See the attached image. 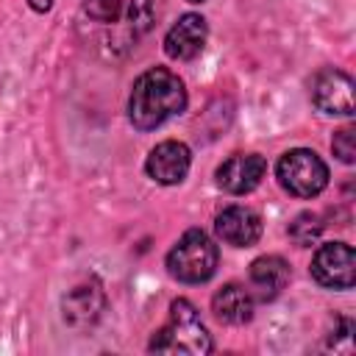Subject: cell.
Returning a JSON list of instances; mask_svg holds the SVG:
<instances>
[{"label": "cell", "mask_w": 356, "mask_h": 356, "mask_svg": "<svg viewBox=\"0 0 356 356\" xmlns=\"http://www.w3.org/2000/svg\"><path fill=\"white\" fill-rule=\"evenodd\" d=\"M28 6L36 11V14H47L53 8V0H28Z\"/></svg>", "instance_id": "17"}, {"label": "cell", "mask_w": 356, "mask_h": 356, "mask_svg": "<svg viewBox=\"0 0 356 356\" xmlns=\"http://www.w3.org/2000/svg\"><path fill=\"white\" fill-rule=\"evenodd\" d=\"M275 178L292 197H317L328 186L325 161L309 147H292L275 161Z\"/></svg>", "instance_id": "5"}, {"label": "cell", "mask_w": 356, "mask_h": 356, "mask_svg": "<svg viewBox=\"0 0 356 356\" xmlns=\"http://www.w3.org/2000/svg\"><path fill=\"white\" fill-rule=\"evenodd\" d=\"M186 3H206V0H186Z\"/></svg>", "instance_id": "18"}, {"label": "cell", "mask_w": 356, "mask_h": 356, "mask_svg": "<svg viewBox=\"0 0 356 356\" xmlns=\"http://www.w3.org/2000/svg\"><path fill=\"white\" fill-rule=\"evenodd\" d=\"M253 303H256V298H253V292L250 289H245L242 284H222L217 292H214V298H211V312H214V317L220 320V323H225V325H245V323H250L253 320Z\"/></svg>", "instance_id": "14"}, {"label": "cell", "mask_w": 356, "mask_h": 356, "mask_svg": "<svg viewBox=\"0 0 356 356\" xmlns=\"http://www.w3.org/2000/svg\"><path fill=\"white\" fill-rule=\"evenodd\" d=\"M186 103L189 97L184 81L167 67H150L131 86L128 120L136 131H153L170 117L181 114Z\"/></svg>", "instance_id": "1"}, {"label": "cell", "mask_w": 356, "mask_h": 356, "mask_svg": "<svg viewBox=\"0 0 356 356\" xmlns=\"http://www.w3.org/2000/svg\"><path fill=\"white\" fill-rule=\"evenodd\" d=\"M286 234H289V239H292L298 248H312V245L320 239V234H323V220H320V214H314V211H300V214L289 222Z\"/></svg>", "instance_id": "15"}, {"label": "cell", "mask_w": 356, "mask_h": 356, "mask_svg": "<svg viewBox=\"0 0 356 356\" xmlns=\"http://www.w3.org/2000/svg\"><path fill=\"white\" fill-rule=\"evenodd\" d=\"M331 153H334L342 164H353V161H356V145H353V128H350V125L334 131Z\"/></svg>", "instance_id": "16"}, {"label": "cell", "mask_w": 356, "mask_h": 356, "mask_svg": "<svg viewBox=\"0 0 356 356\" xmlns=\"http://www.w3.org/2000/svg\"><path fill=\"white\" fill-rule=\"evenodd\" d=\"M312 103L331 117L353 114V78L337 67H323L312 78Z\"/></svg>", "instance_id": "7"}, {"label": "cell", "mask_w": 356, "mask_h": 356, "mask_svg": "<svg viewBox=\"0 0 356 356\" xmlns=\"http://www.w3.org/2000/svg\"><path fill=\"white\" fill-rule=\"evenodd\" d=\"M150 353H186V356H206L214 350L211 334L206 331L200 312L195 309L192 300L175 298L170 303V317L167 323L150 337L147 345Z\"/></svg>", "instance_id": "2"}, {"label": "cell", "mask_w": 356, "mask_h": 356, "mask_svg": "<svg viewBox=\"0 0 356 356\" xmlns=\"http://www.w3.org/2000/svg\"><path fill=\"white\" fill-rule=\"evenodd\" d=\"M103 312H106V292L95 278L72 286L61 298V314L70 328H89L103 317Z\"/></svg>", "instance_id": "10"}, {"label": "cell", "mask_w": 356, "mask_h": 356, "mask_svg": "<svg viewBox=\"0 0 356 356\" xmlns=\"http://www.w3.org/2000/svg\"><path fill=\"white\" fill-rule=\"evenodd\" d=\"M309 273L325 289H350L356 284V253L348 242H325L314 250Z\"/></svg>", "instance_id": "6"}, {"label": "cell", "mask_w": 356, "mask_h": 356, "mask_svg": "<svg viewBox=\"0 0 356 356\" xmlns=\"http://www.w3.org/2000/svg\"><path fill=\"white\" fill-rule=\"evenodd\" d=\"M206 39H209V22L200 14L189 11V14H181L175 19V25L167 31L164 53L175 61H192L203 53Z\"/></svg>", "instance_id": "11"}, {"label": "cell", "mask_w": 356, "mask_h": 356, "mask_svg": "<svg viewBox=\"0 0 356 356\" xmlns=\"http://www.w3.org/2000/svg\"><path fill=\"white\" fill-rule=\"evenodd\" d=\"M217 245L203 228H189L167 253V273L181 284H203L217 273Z\"/></svg>", "instance_id": "4"}, {"label": "cell", "mask_w": 356, "mask_h": 356, "mask_svg": "<svg viewBox=\"0 0 356 356\" xmlns=\"http://www.w3.org/2000/svg\"><path fill=\"white\" fill-rule=\"evenodd\" d=\"M264 172H267V161L259 153H234L217 167L214 178H217V186L222 192L248 195L261 184Z\"/></svg>", "instance_id": "9"}, {"label": "cell", "mask_w": 356, "mask_h": 356, "mask_svg": "<svg viewBox=\"0 0 356 356\" xmlns=\"http://www.w3.org/2000/svg\"><path fill=\"white\" fill-rule=\"evenodd\" d=\"M189 167H192V150L178 139L159 142L145 159V172L161 186H178L189 175Z\"/></svg>", "instance_id": "8"}, {"label": "cell", "mask_w": 356, "mask_h": 356, "mask_svg": "<svg viewBox=\"0 0 356 356\" xmlns=\"http://www.w3.org/2000/svg\"><path fill=\"white\" fill-rule=\"evenodd\" d=\"M214 234L231 248H253L261 236V217L248 206H225L214 217Z\"/></svg>", "instance_id": "12"}, {"label": "cell", "mask_w": 356, "mask_h": 356, "mask_svg": "<svg viewBox=\"0 0 356 356\" xmlns=\"http://www.w3.org/2000/svg\"><path fill=\"white\" fill-rule=\"evenodd\" d=\"M83 17L92 25L111 31L114 39L122 42H136L156 22V11L150 0H86Z\"/></svg>", "instance_id": "3"}, {"label": "cell", "mask_w": 356, "mask_h": 356, "mask_svg": "<svg viewBox=\"0 0 356 356\" xmlns=\"http://www.w3.org/2000/svg\"><path fill=\"white\" fill-rule=\"evenodd\" d=\"M289 264L286 259L275 256V253H267V256H259L250 261V270H248V278H250V289L259 300H275L286 284H289Z\"/></svg>", "instance_id": "13"}]
</instances>
